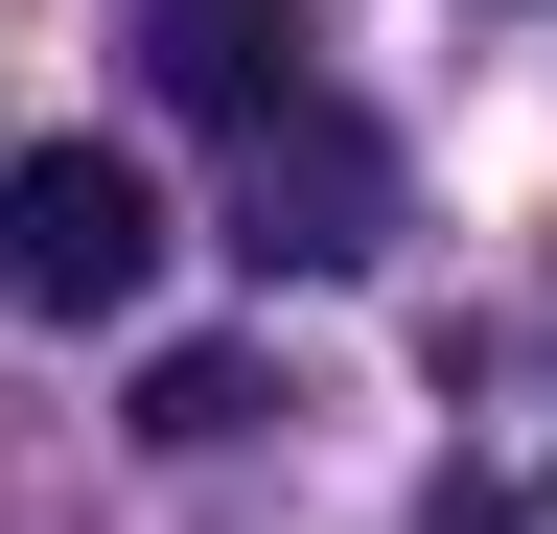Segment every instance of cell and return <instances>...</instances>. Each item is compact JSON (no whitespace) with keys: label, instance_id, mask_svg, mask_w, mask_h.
<instances>
[{"label":"cell","instance_id":"6da1fadb","mask_svg":"<svg viewBox=\"0 0 557 534\" xmlns=\"http://www.w3.org/2000/svg\"><path fill=\"white\" fill-rule=\"evenodd\" d=\"M139 280H163V186L116 140H24L0 163V302L24 325H116Z\"/></svg>","mask_w":557,"mask_h":534},{"label":"cell","instance_id":"7a4b0ae2","mask_svg":"<svg viewBox=\"0 0 557 534\" xmlns=\"http://www.w3.org/2000/svg\"><path fill=\"white\" fill-rule=\"evenodd\" d=\"M395 233V140L348 94H302V116H256V163H233V256L256 280H348V256Z\"/></svg>","mask_w":557,"mask_h":534},{"label":"cell","instance_id":"3957f363","mask_svg":"<svg viewBox=\"0 0 557 534\" xmlns=\"http://www.w3.org/2000/svg\"><path fill=\"white\" fill-rule=\"evenodd\" d=\"M302 47H325L302 0H139V71H163L186 116H233V140H256V116H302V94H325Z\"/></svg>","mask_w":557,"mask_h":534},{"label":"cell","instance_id":"277c9868","mask_svg":"<svg viewBox=\"0 0 557 534\" xmlns=\"http://www.w3.org/2000/svg\"><path fill=\"white\" fill-rule=\"evenodd\" d=\"M233 419H256L233 349H163V372H139V442H233Z\"/></svg>","mask_w":557,"mask_h":534}]
</instances>
